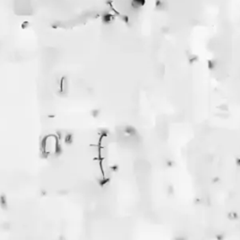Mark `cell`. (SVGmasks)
<instances>
[{"label":"cell","instance_id":"6da1fadb","mask_svg":"<svg viewBox=\"0 0 240 240\" xmlns=\"http://www.w3.org/2000/svg\"><path fill=\"white\" fill-rule=\"evenodd\" d=\"M145 0H131V6H132L134 9H139L145 5Z\"/></svg>","mask_w":240,"mask_h":240},{"label":"cell","instance_id":"7a4b0ae2","mask_svg":"<svg viewBox=\"0 0 240 240\" xmlns=\"http://www.w3.org/2000/svg\"><path fill=\"white\" fill-rule=\"evenodd\" d=\"M228 217H230L231 220H235V219H237V214L235 212H231V213H229Z\"/></svg>","mask_w":240,"mask_h":240}]
</instances>
